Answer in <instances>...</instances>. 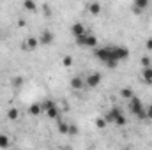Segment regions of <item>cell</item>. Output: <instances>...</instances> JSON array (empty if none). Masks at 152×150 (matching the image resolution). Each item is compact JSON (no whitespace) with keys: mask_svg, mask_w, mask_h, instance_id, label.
<instances>
[{"mask_svg":"<svg viewBox=\"0 0 152 150\" xmlns=\"http://www.w3.org/2000/svg\"><path fill=\"white\" fill-rule=\"evenodd\" d=\"M94 55L106 67L113 69V67H117L118 60H126L129 57V50L126 46H103V48H97L94 51Z\"/></svg>","mask_w":152,"mask_h":150,"instance_id":"obj_1","label":"cell"},{"mask_svg":"<svg viewBox=\"0 0 152 150\" xmlns=\"http://www.w3.org/2000/svg\"><path fill=\"white\" fill-rule=\"evenodd\" d=\"M104 120H106V124H115V125H118V127H124L126 125V117H124V113L120 111L118 108H112L110 111L104 115Z\"/></svg>","mask_w":152,"mask_h":150,"instance_id":"obj_2","label":"cell"},{"mask_svg":"<svg viewBox=\"0 0 152 150\" xmlns=\"http://www.w3.org/2000/svg\"><path fill=\"white\" fill-rule=\"evenodd\" d=\"M129 108H131V111L134 117H138V118H147V113H145V106L142 104V101L134 95L131 101H129Z\"/></svg>","mask_w":152,"mask_h":150,"instance_id":"obj_3","label":"cell"},{"mask_svg":"<svg viewBox=\"0 0 152 150\" xmlns=\"http://www.w3.org/2000/svg\"><path fill=\"white\" fill-rule=\"evenodd\" d=\"M41 106H42V111L46 113L50 118H58V108H57V104L51 99H46Z\"/></svg>","mask_w":152,"mask_h":150,"instance_id":"obj_4","label":"cell"},{"mask_svg":"<svg viewBox=\"0 0 152 150\" xmlns=\"http://www.w3.org/2000/svg\"><path fill=\"white\" fill-rule=\"evenodd\" d=\"M76 41H78L80 46H85V48H94V46H97V37L92 36V34H83L81 37H78Z\"/></svg>","mask_w":152,"mask_h":150,"instance_id":"obj_5","label":"cell"},{"mask_svg":"<svg viewBox=\"0 0 152 150\" xmlns=\"http://www.w3.org/2000/svg\"><path fill=\"white\" fill-rule=\"evenodd\" d=\"M101 79H103V76L99 74V73H92V74H88L87 81H85V85L90 87V88H96V87L101 85Z\"/></svg>","mask_w":152,"mask_h":150,"instance_id":"obj_6","label":"cell"},{"mask_svg":"<svg viewBox=\"0 0 152 150\" xmlns=\"http://www.w3.org/2000/svg\"><path fill=\"white\" fill-rule=\"evenodd\" d=\"M53 39H55V36H53L51 30H42L41 36H39V44H42V46H50V44L53 42Z\"/></svg>","mask_w":152,"mask_h":150,"instance_id":"obj_7","label":"cell"},{"mask_svg":"<svg viewBox=\"0 0 152 150\" xmlns=\"http://www.w3.org/2000/svg\"><path fill=\"white\" fill-rule=\"evenodd\" d=\"M71 32H73V36H75L76 39L81 37L83 34H87V32H85V27H83L81 23H73V27H71Z\"/></svg>","mask_w":152,"mask_h":150,"instance_id":"obj_8","label":"cell"},{"mask_svg":"<svg viewBox=\"0 0 152 150\" xmlns=\"http://www.w3.org/2000/svg\"><path fill=\"white\" fill-rule=\"evenodd\" d=\"M133 5H134V12H142L143 9H147L151 5V2L149 0H134Z\"/></svg>","mask_w":152,"mask_h":150,"instance_id":"obj_9","label":"cell"},{"mask_svg":"<svg viewBox=\"0 0 152 150\" xmlns=\"http://www.w3.org/2000/svg\"><path fill=\"white\" fill-rule=\"evenodd\" d=\"M88 11H90V14H99V12H101V4H99V2L88 4Z\"/></svg>","mask_w":152,"mask_h":150,"instance_id":"obj_10","label":"cell"},{"mask_svg":"<svg viewBox=\"0 0 152 150\" xmlns=\"http://www.w3.org/2000/svg\"><path fill=\"white\" fill-rule=\"evenodd\" d=\"M71 87H73L75 90H81V88H83V79L78 78V76L73 78V79H71Z\"/></svg>","mask_w":152,"mask_h":150,"instance_id":"obj_11","label":"cell"},{"mask_svg":"<svg viewBox=\"0 0 152 150\" xmlns=\"http://www.w3.org/2000/svg\"><path fill=\"white\" fill-rule=\"evenodd\" d=\"M142 74H143V79L147 81V85H152V67L143 69V71H142Z\"/></svg>","mask_w":152,"mask_h":150,"instance_id":"obj_12","label":"cell"},{"mask_svg":"<svg viewBox=\"0 0 152 150\" xmlns=\"http://www.w3.org/2000/svg\"><path fill=\"white\" fill-rule=\"evenodd\" d=\"M28 113L37 117V115H41V113H42V106H41V104H30V108H28Z\"/></svg>","mask_w":152,"mask_h":150,"instance_id":"obj_13","label":"cell"},{"mask_svg":"<svg viewBox=\"0 0 152 150\" xmlns=\"http://www.w3.org/2000/svg\"><path fill=\"white\" fill-rule=\"evenodd\" d=\"M120 95H122L124 99H127V101H131V99L134 97V94H133L131 88H122V90H120Z\"/></svg>","mask_w":152,"mask_h":150,"instance_id":"obj_14","label":"cell"},{"mask_svg":"<svg viewBox=\"0 0 152 150\" xmlns=\"http://www.w3.org/2000/svg\"><path fill=\"white\" fill-rule=\"evenodd\" d=\"M18 117H20V111L16 108H9L7 110V118L9 120H18Z\"/></svg>","mask_w":152,"mask_h":150,"instance_id":"obj_15","label":"cell"},{"mask_svg":"<svg viewBox=\"0 0 152 150\" xmlns=\"http://www.w3.org/2000/svg\"><path fill=\"white\" fill-rule=\"evenodd\" d=\"M23 7H25L27 11H36V9H37V4L32 2V0H27V2H23Z\"/></svg>","mask_w":152,"mask_h":150,"instance_id":"obj_16","label":"cell"},{"mask_svg":"<svg viewBox=\"0 0 152 150\" xmlns=\"http://www.w3.org/2000/svg\"><path fill=\"white\" fill-rule=\"evenodd\" d=\"M58 133H60V134H69V124L60 122V124H58Z\"/></svg>","mask_w":152,"mask_h":150,"instance_id":"obj_17","label":"cell"},{"mask_svg":"<svg viewBox=\"0 0 152 150\" xmlns=\"http://www.w3.org/2000/svg\"><path fill=\"white\" fill-rule=\"evenodd\" d=\"M9 138L5 134H0V149H9Z\"/></svg>","mask_w":152,"mask_h":150,"instance_id":"obj_18","label":"cell"},{"mask_svg":"<svg viewBox=\"0 0 152 150\" xmlns=\"http://www.w3.org/2000/svg\"><path fill=\"white\" fill-rule=\"evenodd\" d=\"M96 127H97V129H104V127H106V120H104V117L96 118Z\"/></svg>","mask_w":152,"mask_h":150,"instance_id":"obj_19","label":"cell"},{"mask_svg":"<svg viewBox=\"0 0 152 150\" xmlns=\"http://www.w3.org/2000/svg\"><path fill=\"white\" fill-rule=\"evenodd\" d=\"M37 44H39V39H36V37L28 39V48H30V50H32V48H37Z\"/></svg>","mask_w":152,"mask_h":150,"instance_id":"obj_20","label":"cell"},{"mask_svg":"<svg viewBox=\"0 0 152 150\" xmlns=\"http://www.w3.org/2000/svg\"><path fill=\"white\" fill-rule=\"evenodd\" d=\"M142 66H143V69L152 67V66H151V58H149V57H142Z\"/></svg>","mask_w":152,"mask_h":150,"instance_id":"obj_21","label":"cell"},{"mask_svg":"<svg viewBox=\"0 0 152 150\" xmlns=\"http://www.w3.org/2000/svg\"><path fill=\"white\" fill-rule=\"evenodd\" d=\"M62 64H64L66 67H69V66L73 64V58H71V57H64V58H62Z\"/></svg>","mask_w":152,"mask_h":150,"instance_id":"obj_22","label":"cell"},{"mask_svg":"<svg viewBox=\"0 0 152 150\" xmlns=\"http://www.w3.org/2000/svg\"><path fill=\"white\" fill-rule=\"evenodd\" d=\"M145 113H147V118H151L152 120V104H149V106L145 108Z\"/></svg>","mask_w":152,"mask_h":150,"instance_id":"obj_23","label":"cell"},{"mask_svg":"<svg viewBox=\"0 0 152 150\" xmlns=\"http://www.w3.org/2000/svg\"><path fill=\"white\" fill-rule=\"evenodd\" d=\"M145 48H147L149 51H151V50H152V37H149V39H147V41H145Z\"/></svg>","mask_w":152,"mask_h":150,"instance_id":"obj_24","label":"cell"},{"mask_svg":"<svg viewBox=\"0 0 152 150\" xmlns=\"http://www.w3.org/2000/svg\"><path fill=\"white\" fill-rule=\"evenodd\" d=\"M21 83H23V79H21V78H14V85H16V87H20Z\"/></svg>","mask_w":152,"mask_h":150,"instance_id":"obj_25","label":"cell"},{"mask_svg":"<svg viewBox=\"0 0 152 150\" xmlns=\"http://www.w3.org/2000/svg\"><path fill=\"white\" fill-rule=\"evenodd\" d=\"M75 133H78V129L75 125H69V134H75Z\"/></svg>","mask_w":152,"mask_h":150,"instance_id":"obj_26","label":"cell"},{"mask_svg":"<svg viewBox=\"0 0 152 150\" xmlns=\"http://www.w3.org/2000/svg\"><path fill=\"white\" fill-rule=\"evenodd\" d=\"M124 150H129V149H124Z\"/></svg>","mask_w":152,"mask_h":150,"instance_id":"obj_27","label":"cell"}]
</instances>
